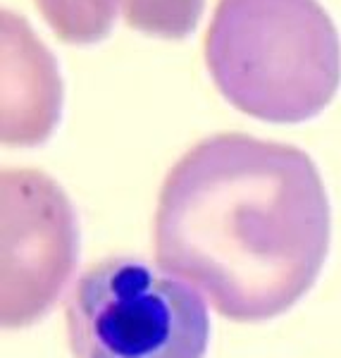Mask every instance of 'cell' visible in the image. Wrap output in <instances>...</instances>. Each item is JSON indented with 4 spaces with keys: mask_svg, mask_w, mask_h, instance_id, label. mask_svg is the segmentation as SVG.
Wrapping results in <instances>:
<instances>
[{
    "mask_svg": "<svg viewBox=\"0 0 341 358\" xmlns=\"http://www.w3.org/2000/svg\"><path fill=\"white\" fill-rule=\"evenodd\" d=\"M332 208L305 151L215 134L172 167L153 220L155 258L201 287L219 315L263 322L322 273Z\"/></svg>",
    "mask_w": 341,
    "mask_h": 358,
    "instance_id": "6da1fadb",
    "label": "cell"
},
{
    "mask_svg": "<svg viewBox=\"0 0 341 358\" xmlns=\"http://www.w3.org/2000/svg\"><path fill=\"white\" fill-rule=\"evenodd\" d=\"M74 358H205L210 317L191 287L138 258H106L67 301Z\"/></svg>",
    "mask_w": 341,
    "mask_h": 358,
    "instance_id": "3957f363",
    "label": "cell"
},
{
    "mask_svg": "<svg viewBox=\"0 0 341 358\" xmlns=\"http://www.w3.org/2000/svg\"><path fill=\"white\" fill-rule=\"evenodd\" d=\"M205 65L236 110L298 124L320 115L341 84V41L317 0H219Z\"/></svg>",
    "mask_w": 341,
    "mask_h": 358,
    "instance_id": "7a4b0ae2",
    "label": "cell"
},
{
    "mask_svg": "<svg viewBox=\"0 0 341 358\" xmlns=\"http://www.w3.org/2000/svg\"><path fill=\"white\" fill-rule=\"evenodd\" d=\"M55 36L72 45L98 43L122 20L136 31L184 38L194 31L205 0H34Z\"/></svg>",
    "mask_w": 341,
    "mask_h": 358,
    "instance_id": "5b68a950",
    "label": "cell"
},
{
    "mask_svg": "<svg viewBox=\"0 0 341 358\" xmlns=\"http://www.w3.org/2000/svg\"><path fill=\"white\" fill-rule=\"evenodd\" d=\"M3 327L20 330L48 313L79 261V222L67 194L38 170L3 172Z\"/></svg>",
    "mask_w": 341,
    "mask_h": 358,
    "instance_id": "277c9868",
    "label": "cell"
}]
</instances>
